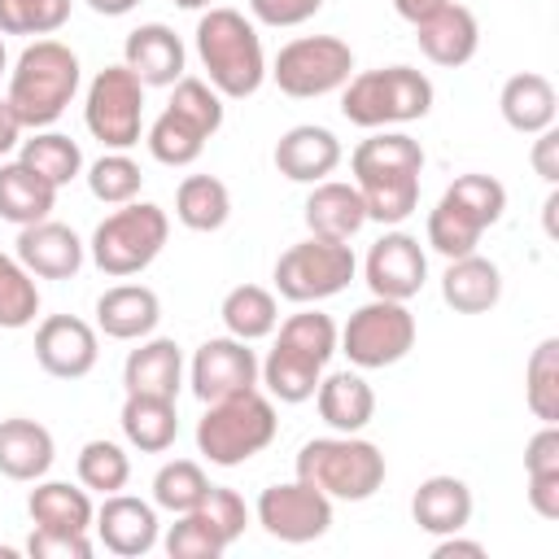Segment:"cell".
<instances>
[{
	"label": "cell",
	"mask_w": 559,
	"mask_h": 559,
	"mask_svg": "<svg viewBox=\"0 0 559 559\" xmlns=\"http://www.w3.org/2000/svg\"><path fill=\"white\" fill-rule=\"evenodd\" d=\"M197 57L205 66V83L223 100H245L266 79V52L258 26L240 9H214L197 22Z\"/></svg>",
	"instance_id": "6da1fadb"
},
{
	"label": "cell",
	"mask_w": 559,
	"mask_h": 559,
	"mask_svg": "<svg viewBox=\"0 0 559 559\" xmlns=\"http://www.w3.org/2000/svg\"><path fill=\"white\" fill-rule=\"evenodd\" d=\"M79 79H83V70H79L74 48L44 35V39L26 44L22 57L13 61L4 100L13 105V114L22 118L26 131H44L66 114V105L79 92Z\"/></svg>",
	"instance_id": "7a4b0ae2"
},
{
	"label": "cell",
	"mask_w": 559,
	"mask_h": 559,
	"mask_svg": "<svg viewBox=\"0 0 559 559\" xmlns=\"http://www.w3.org/2000/svg\"><path fill=\"white\" fill-rule=\"evenodd\" d=\"M275 428H280L275 402L262 389H245V393L205 402V415L197 424V450L214 467H240L275 441Z\"/></svg>",
	"instance_id": "3957f363"
},
{
	"label": "cell",
	"mask_w": 559,
	"mask_h": 559,
	"mask_svg": "<svg viewBox=\"0 0 559 559\" xmlns=\"http://www.w3.org/2000/svg\"><path fill=\"white\" fill-rule=\"evenodd\" d=\"M432 79L415 66H380V70H362L349 74V83L341 87V114L345 122L362 127V131H380L393 122H415L432 109Z\"/></svg>",
	"instance_id": "277c9868"
},
{
	"label": "cell",
	"mask_w": 559,
	"mask_h": 559,
	"mask_svg": "<svg viewBox=\"0 0 559 559\" xmlns=\"http://www.w3.org/2000/svg\"><path fill=\"white\" fill-rule=\"evenodd\" d=\"M297 476L332 502H367L384 485V454L358 432L314 437L297 450Z\"/></svg>",
	"instance_id": "5b68a950"
},
{
	"label": "cell",
	"mask_w": 559,
	"mask_h": 559,
	"mask_svg": "<svg viewBox=\"0 0 559 559\" xmlns=\"http://www.w3.org/2000/svg\"><path fill=\"white\" fill-rule=\"evenodd\" d=\"M166 236H170V218L162 205L127 201L109 218L96 223L87 249H92V262L109 280H127V275H140L144 266H153V258L166 249Z\"/></svg>",
	"instance_id": "8992f818"
},
{
	"label": "cell",
	"mask_w": 559,
	"mask_h": 559,
	"mask_svg": "<svg viewBox=\"0 0 559 559\" xmlns=\"http://www.w3.org/2000/svg\"><path fill=\"white\" fill-rule=\"evenodd\" d=\"M358 271V258L349 240H297L275 258V293L297 306H314L323 297H336L349 288Z\"/></svg>",
	"instance_id": "52a82bcc"
},
{
	"label": "cell",
	"mask_w": 559,
	"mask_h": 559,
	"mask_svg": "<svg viewBox=\"0 0 559 559\" xmlns=\"http://www.w3.org/2000/svg\"><path fill=\"white\" fill-rule=\"evenodd\" d=\"M336 349L358 367V371H380L402 362L415 349V314L406 310V301H389V297H371L367 306H358L349 314V323L341 328Z\"/></svg>",
	"instance_id": "ba28073f"
},
{
	"label": "cell",
	"mask_w": 559,
	"mask_h": 559,
	"mask_svg": "<svg viewBox=\"0 0 559 559\" xmlns=\"http://www.w3.org/2000/svg\"><path fill=\"white\" fill-rule=\"evenodd\" d=\"M275 79V87L293 100H314L328 92H341L354 74V52L345 39L336 35H301L288 39L275 52V66L266 70Z\"/></svg>",
	"instance_id": "9c48e42d"
},
{
	"label": "cell",
	"mask_w": 559,
	"mask_h": 559,
	"mask_svg": "<svg viewBox=\"0 0 559 559\" xmlns=\"http://www.w3.org/2000/svg\"><path fill=\"white\" fill-rule=\"evenodd\" d=\"M83 122L87 131L105 144V148H131L140 144V127H144V83L127 70V66H105L92 83H87V100H83Z\"/></svg>",
	"instance_id": "30bf717a"
},
{
	"label": "cell",
	"mask_w": 559,
	"mask_h": 559,
	"mask_svg": "<svg viewBox=\"0 0 559 559\" xmlns=\"http://www.w3.org/2000/svg\"><path fill=\"white\" fill-rule=\"evenodd\" d=\"M253 515L275 542L306 546V542H319L332 528V498L297 476V480H284V485H266L258 493Z\"/></svg>",
	"instance_id": "8fae6325"
},
{
	"label": "cell",
	"mask_w": 559,
	"mask_h": 559,
	"mask_svg": "<svg viewBox=\"0 0 559 559\" xmlns=\"http://www.w3.org/2000/svg\"><path fill=\"white\" fill-rule=\"evenodd\" d=\"M188 384L201 402H218L245 389H258V354L249 349V341L236 336H210L188 367Z\"/></svg>",
	"instance_id": "7c38bea8"
},
{
	"label": "cell",
	"mask_w": 559,
	"mask_h": 559,
	"mask_svg": "<svg viewBox=\"0 0 559 559\" xmlns=\"http://www.w3.org/2000/svg\"><path fill=\"white\" fill-rule=\"evenodd\" d=\"M367 288L389 301H411L428 280V253L411 231H384L362 262Z\"/></svg>",
	"instance_id": "4fadbf2b"
},
{
	"label": "cell",
	"mask_w": 559,
	"mask_h": 559,
	"mask_svg": "<svg viewBox=\"0 0 559 559\" xmlns=\"http://www.w3.org/2000/svg\"><path fill=\"white\" fill-rule=\"evenodd\" d=\"M100 358L96 328L79 314H48L35 328V362L57 380H83Z\"/></svg>",
	"instance_id": "5bb4252c"
},
{
	"label": "cell",
	"mask_w": 559,
	"mask_h": 559,
	"mask_svg": "<svg viewBox=\"0 0 559 559\" xmlns=\"http://www.w3.org/2000/svg\"><path fill=\"white\" fill-rule=\"evenodd\" d=\"M100 546L109 555H122V559H140L148 555L157 542H162V524H157V507L135 498V493H105V502L96 507V520H92Z\"/></svg>",
	"instance_id": "9a60e30c"
},
{
	"label": "cell",
	"mask_w": 559,
	"mask_h": 559,
	"mask_svg": "<svg viewBox=\"0 0 559 559\" xmlns=\"http://www.w3.org/2000/svg\"><path fill=\"white\" fill-rule=\"evenodd\" d=\"M415 39H419V52L432 61V66H445V70H459L476 57L480 48V22L467 4H454L445 0L437 13H428L424 22H415Z\"/></svg>",
	"instance_id": "2e32d148"
},
{
	"label": "cell",
	"mask_w": 559,
	"mask_h": 559,
	"mask_svg": "<svg viewBox=\"0 0 559 559\" xmlns=\"http://www.w3.org/2000/svg\"><path fill=\"white\" fill-rule=\"evenodd\" d=\"M122 66L144 83V87H170L183 79V66H188V52H183V39L166 26V22H144L127 35L122 44Z\"/></svg>",
	"instance_id": "e0dca14e"
},
{
	"label": "cell",
	"mask_w": 559,
	"mask_h": 559,
	"mask_svg": "<svg viewBox=\"0 0 559 559\" xmlns=\"http://www.w3.org/2000/svg\"><path fill=\"white\" fill-rule=\"evenodd\" d=\"M13 258L39 280H74L79 266H83V240L66 223L39 218V223H26L17 231V253Z\"/></svg>",
	"instance_id": "ac0fdd59"
},
{
	"label": "cell",
	"mask_w": 559,
	"mask_h": 559,
	"mask_svg": "<svg viewBox=\"0 0 559 559\" xmlns=\"http://www.w3.org/2000/svg\"><path fill=\"white\" fill-rule=\"evenodd\" d=\"M341 166V140L328 127L301 122L275 140V170L293 183H319Z\"/></svg>",
	"instance_id": "d6986e66"
},
{
	"label": "cell",
	"mask_w": 559,
	"mask_h": 559,
	"mask_svg": "<svg viewBox=\"0 0 559 559\" xmlns=\"http://www.w3.org/2000/svg\"><path fill=\"white\" fill-rule=\"evenodd\" d=\"M162 319V301L144 284H114L96 297V332L109 341H144Z\"/></svg>",
	"instance_id": "ffe728a7"
},
{
	"label": "cell",
	"mask_w": 559,
	"mask_h": 559,
	"mask_svg": "<svg viewBox=\"0 0 559 559\" xmlns=\"http://www.w3.org/2000/svg\"><path fill=\"white\" fill-rule=\"evenodd\" d=\"M183 384V354L170 336H144L122 362V389L148 397H179Z\"/></svg>",
	"instance_id": "44dd1931"
},
{
	"label": "cell",
	"mask_w": 559,
	"mask_h": 559,
	"mask_svg": "<svg viewBox=\"0 0 559 559\" xmlns=\"http://www.w3.org/2000/svg\"><path fill=\"white\" fill-rule=\"evenodd\" d=\"M52 459H57V441L39 419H26V415L0 419V476L44 480Z\"/></svg>",
	"instance_id": "7402d4cb"
},
{
	"label": "cell",
	"mask_w": 559,
	"mask_h": 559,
	"mask_svg": "<svg viewBox=\"0 0 559 559\" xmlns=\"http://www.w3.org/2000/svg\"><path fill=\"white\" fill-rule=\"evenodd\" d=\"M367 223V210H362V192L354 183H341V179H319L310 183V197H306V227L310 236L319 240H349L358 236Z\"/></svg>",
	"instance_id": "603a6c76"
},
{
	"label": "cell",
	"mask_w": 559,
	"mask_h": 559,
	"mask_svg": "<svg viewBox=\"0 0 559 559\" xmlns=\"http://www.w3.org/2000/svg\"><path fill=\"white\" fill-rule=\"evenodd\" d=\"M441 297L454 314H485L498 306L502 297V271L493 258H480V253H463V258H450L445 275H441Z\"/></svg>",
	"instance_id": "cb8c5ba5"
},
{
	"label": "cell",
	"mask_w": 559,
	"mask_h": 559,
	"mask_svg": "<svg viewBox=\"0 0 559 559\" xmlns=\"http://www.w3.org/2000/svg\"><path fill=\"white\" fill-rule=\"evenodd\" d=\"M411 515L424 533L445 537V533H463L472 524V489L459 476H428L419 480L415 498H411Z\"/></svg>",
	"instance_id": "d4e9b609"
},
{
	"label": "cell",
	"mask_w": 559,
	"mask_h": 559,
	"mask_svg": "<svg viewBox=\"0 0 559 559\" xmlns=\"http://www.w3.org/2000/svg\"><path fill=\"white\" fill-rule=\"evenodd\" d=\"M498 109L507 118L511 131L520 135H537L546 127H555V114H559V96H555V83L537 70H524V74H511L498 92Z\"/></svg>",
	"instance_id": "484cf974"
},
{
	"label": "cell",
	"mask_w": 559,
	"mask_h": 559,
	"mask_svg": "<svg viewBox=\"0 0 559 559\" xmlns=\"http://www.w3.org/2000/svg\"><path fill=\"white\" fill-rule=\"evenodd\" d=\"M314 402H319V419L332 432H362L371 424V415H376V393L358 371L323 376L319 389H314Z\"/></svg>",
	"instance_id": "4316f807"
},
{
	"label": "cell",
	"mask_w": 559,
	"mask_h": 559,
	"mask_svg": "<svg viewBox=\"0 0 559 559\" xmlns=\"http://www.w3.org/2000/svg\"><path fill=\"white\" fill-rule=\"evenodd\" d=\"M258 380L266 384V397L271 402L297 406V402H310L314 397V389L323 380V362L310 358V354H301V349H293V345H284V341H275L271 354H266V362H258Z\"/></svg>",
	"instance_id": "83f0119b"
},
{
	"label": "cell",
	"mask_w": 559,
	"mask_h": 559,
	"mask_svg": "<svg viewBox=\"0 0 559 559\" xmlns=\"http://www.w3.org/2000/svg\"><path fill=\"white\" fill-rule=\"evenodd\" d=\"M26 511H31L35 528H61V533H87L96 520L92 493L70 480H35Z\"/></svg>",
	"instance_id": "f1b7e54d"
},
{
	"label": "cell",
	"mask_w": 559,
	"mask_h": 559,
	"mask_svg": "<svg viewBox=\"0 0 559 559\" xmlns=\"http://www.w3.org/2000/svg\"><path fill=\"white\" fill-rule=\"evenodd\" d=\"M122 437L140 450V454H162L175 445L179 437V415H175V397H148V393H127L122 402Z\"/></svg>",
	"instance_id": "f546056e"
},
{
	"label": "cell",
	"mask_w": 559,
	"mask_h": 559,
	"mask_svg": "<svg viewBox=\"0 0 559 559\" xmlns=\"http://www.w3.org/2000/svg\"><path fill=\"white\" fill-rule=\"evenodd\" d=\"M57 205V188L48 179H39L26 162H4L0 166V218L26 227L48 218Z\"/></svg>",
	"instance_id": "4dcf8cb0"
},
{
	"label": "cell",
	"mask_w": 559,
	"mask_h": 559,
	"mask_svg": "<svg viewBox=\"0 0 559 559\" xmlns=\"http://www.w3.org/2000/svg\"><path fill=\"white\" fill-rule=\"evenodd\" d=\"M354 188L362 192V210L367 218L393 227L406 223L419 205V175L415 170H393V175H362L354 179Z\"/></svg>",
	"instance_id": "1f68e13d"
},
{
	"label": "cell",
	"mask_w": 559,
	"mask_h": 559,
	"mask_svg": "<svg viewBox=\"0 0 559 559\" xmlns=\"http://www.w3.org/2000/svg\"><path fill=\"white\" fill-rule=\"evenodd\" d=\"M218 314H223L227 336H236V341H262V336H271L275 323H280L275 293L262 288V284H236V288L223 297Z\"/></svg>",
	"instance_id": "d6a6232c"
},
{
	"label": "cell",
	"mask_w": 559,
	"mask_h": 559,
	"mask_svg": "<svg viewBox=\"0 0 559 559\" xmlns=\"http://www.w3.org/2000/svg\"><path fill=\"white\" fill-rule=\"evenodd\" d=\"M175 218L188 231H218L231 218V192L214 175H188L175 192Z\"/></svg>",
	"instance_id": "836d02e7"
},
{
	"label": "cell",
	"mask_w": 559,
	"mask_h": 559,
	"mask_svg": "<svg viewBox=\"0 0 559 559\" xmlns=\"http://www.w3.org/2000/svg\"><path fill=\"white\" fill-rule=\"evenodd\" d=\"M349 170H354V179H362V175H393V170H424V148H419V140H411L406 131H376V135H367L354 153H349Z\"/></svg>",
	"instance_id": "e575fe53"
},
{
	"label": "cell",
	"mask_w": 559,
	"mask_h": 559,
	"mask_svg": "<svg viewBox=\"0 0 559 559\" xmlns=\"http://www.w3.org/2000/svg\"><path fill=\"white\" fill-rule=\"evenodd\" d=\"M17 162H26L39 179H48V183L61 192L70 179H79V170H83V148H79L70 135L44 127V131H35L31 140H22Z\"/></svg>",
	"instance_id": "d590c367"
},
{
	"label": "cell",
	"mask_w": 559,
	"mask_h": 559,
	"mask_svg": "<svg viewBox=\"0 0 559 559\" xmlns=\"http://www.w3.org/2000/svg\"><path fill=\"white\" fill-rule=\"evenodd\" d=\"M485 231H489V227H485L480 218H472L459 201H450L445 192H441V201L428 210V249H437L445 262H450V258H463V253H476V245H480Z\"/></svg>",
	"instance_id": "8d00e7d4"
},
{
	"label": "cell",
	"mask_w": 559,
	"mask_h": 559,
	"mask_svg": "<svg viewBox=\"0 0 559 559\" xmlns=\"http://www.w3.org/2000/svg\"><path fill=\"white\" fill-rule=\"evenodd\" d=\"M524 402L542 424H559V341L546 336L524 362Z\"/></svg>",
	"instance_id": "74e56055"
},
{
	"label": "cell",
	"mask_w": 559,
	"mask_h": 559,
	"mask_svg": "<svg viewBox=\"0 0 559 559\" xmlns=\"http://www.w3.org/2000/svg\"><path fill=\"white\" fill-rule=\"evenodd\" d=\"M74 472H79V485H83L87 493H118V489H127V480H131V459H127V450H122L118 441L96 437V441H87V445L79 450Z\"/></svg>",
	"instance_id": "f35d334b"
},
{
	"label": "cell",
	"mask_w": 559,
	"mask_h": 559,
	"mask_svg": "<svg viewBox=\"0 0 559 559\" xmlns=\"http://www.w3.org/2000/svg\"><path fill=\"white\" fill-rule=\"evenodd\" d=\"M205 493H210V476H205V467L192 463V459H170V463H162L157 476H153V507H162V511H170V515L192 511Z\"/></svg>",
	"instance_id": "ab89813d"
},
{
	"label": "cell",
	"mask_w": 559,
	"mask_h": 559,
	"mask_svg": "<svg viewBox=\"0 0 559 559\" xmlns=\"http://www.w3.org/2000/svg\"><path fill=\"white\" fill-rule=\"evenodd\" d=\"M205 131L201 127H192L183 114H175V109H162L157 118H153V127H148V153L162 162V166H192L197 157H201V148H205Z\"/></svg>",
	"instance_id": "60d3db41"
},
{
	"label": "cell",
	"mask_w": 559,
	"mask_h": 559,
	"mask_svg": "<svg viewBox=\"0 0 559 559\" xmlns=\"http://www.w3.org/2000/svg\"><path fill=\"white\" fill-rule=\"evenodd\" d=\"M39 314V288H35V275L0 253V328L4 332H17V328H31Z\"/></svg>",
	"instance_id": "b9f144b4"
},
{
	"label": "cell",
	"mask_w": 559,
	"mask_h": 559,
	"mask_svg": "<svg viewBox=\"0 0 559 559\" xmlns=\"http://www.w3.org/2000/svg\"><path fill=\"white\" fill-rule=\"evenodd\" d=\"M140 183H144V175H140V166H135L122 148H109V153H100V157L87 166V188H92V197L105 201V205H127V201H135V197H140Z\"/></svg>",
	"instance_id": "7bdbcfd3"
},
{
	"label": "cell",
	"mask_w": 559,
	"mask_h": 559,
	"mask_svg": "<svg viewBox=\"0 0 559 559\" xmlns=\"http://www.w3.org/2000/svg\"><path fill=\"white\" fill-rule=\"evenodd\" d=\"M70 22V0H0V35H57Z\"/></svg>",
	"instance_id": "ee69618b"
},
{
	"label": "cell",
	"mask_w": 559,
	"mask_h": 559,
	"mask_svg": "<svg viewBox=\"0 0 559 559\" xmlns=\"http://www.w3.org/2000/svg\"><path fill=\"white\" fill-rule=\"evenodd\" d=\"M275 341H284V345H293V349H301V354H310V358H319L328 367V358L336 354L341 332H336V323L323 310H297V314H288L280 323Z\"/></svg>",
	"instance_id": "f6af8a7d"
},
{
	"label": "cell",
	"mask_w": 559,
	"mask_h": 559,
	"mask_svg": "<svg viewBox=\"0 0 559 559\" xmlns=\"http://www.w3.org/2000/svg\"><path fill=\"white\" fill-rule=\"evenodd\" d=\"M175 92H170V105L166 109H175V114H183L192 127H201L205 135H214L218 127H223V96L205 83V79H192V74H183L179 83H170Z\"/></svg>",
	"instance_id": "bcb514c9"
},
{
	"label": "cell",
	"mask_w": 559,
	"mask_h": 559,
	"mask_svg": "<svg viewBox=\"0 0 559 559\" xmlns=\"http://www.w3.org/2000/svg\"><path fill=\"white\" fill-rule=\"evenodd\" d=\"M445 197L459 201V205H463L472 218H480L485 227H493V223L502 218V210H507V188H502L493 175H480V170L459 175V179L445 188Z\"/></svg>",
	"instance_id": "7dc6e473"
},
{
	"label": "cell",
	"mask_w": 559,
	"mask_h": 559,
	"mask_svg": "<svg viewBox=\"0 0 559 559\" xmlns=\"http://www.w3.org/2000/svg\"><path fill=\"white\" fill-rule=\"evenodd\" d=\"M192 511L214 528V537H218L223 546H231V542L245 533V524H249V507H245V498H240L236 489H227V485H210V493H205Z\"/></svg>",
	"instance_id": "c3c4849f"
},
{
	"label": "cell",
	"mask_w": 559,
	"mask_h": 559,
	"mask_svg": "<svg viewBox=\"0 0 559 559\" xmlns=\"http://www.w3.org/2000/svg\"><path fill=\"white\" fill-rule=\"evenodd\" d=\"M162 546H166V555H170V559H218V555L227 550V546L214 537V528H210L197 511L175 515V524L166 528Z\"/></svg>",
	"instance_id": "681fc988"
},
{
	"label": "cell",
	"mask_w": 559,
	"mask_h": 559,
	"mask_svg": "<svg viewBox=\"0 0 559 559\" xmlns=\"http://www.w3.org/2000/svg\"><path fill=\"white\" fill-rule=\"evenodd\" d=\"M31 559H92L87 533H61V528H35L26 537Z\"/></svg>",
	"instance_id": "f907efd6"
},
{
	"label": "cell",
	"mask_w": 559,
	"mask_h": 559,
	"mask_svg": "<svg viewBox=\"0 0 559 559\" xmlns=\"http://www.w3.org/2000/svg\"><path fill=\"white\" fill-rule=\"evenodd\" d=\"M323 9V0H249V13L262 26H301Z\"/></svg>",
	"instance_id": "816d5d0a"
},
{
	"label": "cell",
	"mask_w": 559,
	"mask_h": 559,
	"mask_svg": "<svg viewBox=\"0 0 559 559\" xmlns=\"http://www.w3.org/2000/svg\"><path fill=\"white\" fill-rule=\"evenodd\" d=\"M559 472V424H542L524 445V476Z\"/></svg>",
	"instance_id": "f5cc1de1"
},
{
	"label": "cell",
	"mask_w": 559,
	"mask_h": 559,
	"mask_svg": "<svg viewBox=\"0 0 559 559\" xmlns=\"http://www.w3.org/2000/svg\"><path fill=\"white\" fill-rule=\"evenodd\" d=\"M528 507L542 520H559V472H537L528 476Z\"/></svg>",
	"instance_id": "db71d44e"
},
{
	"label": "cell",
	"mask_w": 559,
	"mask_h": 559,
	"mask_svg": "<svg viewBox=\"0 0 559 559\" xmlns=\"http://www.w3.org/2000/svg\"><path fill=\"white\" fill-rule=\"evenodd\" d=\"M533 170H537L550 188L559 183V131H555V127L537 131V140H533Z\"/></svg>",
	"instance_id": "11a10c76"
},
{
	"label": "cell",
	"mask_w": 559,
	"mask_h": 559,
	"mask_svg": "<svg viewBox=\"0 0 559 559\" xmlns=\"http://www.w3.org/2000/svg\"><path fill=\"white\" fill-rule=\"evenodd\" d=\"M485 559V546L480 542H467V537H459V533H445V537H437V546H432V559Z\"/></svg>",
	"instance_id": "9f6ffc18"
},
{
	"label": "cell",
	"mask_w": 559,
	"mask_h": 559,
	"mask_svg": "<svg viewBox=\"0 0 559 559\" xmlns=\"http://www.w3.org/2000/svg\"><path fill=\"white\" fill-rule=\"evenodd\" d=\"M22 131H26V127H22V118H17V114H13V105L0 96V157H4V153H13V148L22 144Z\"/></svg>",
	"instance_id": "6f0895ef"
},
{
	"label": "cell",
	"mask_w": 559,
	"mask_h": 559,
	"mask_svg": "<svg viewBox=\"0 0 559 559\" xmlns=\"http://www.w3.org/2000/svg\"><path fill=\"white\" fill-rule=\"evenodd\" d=\"M441 4H445V0H393V9H397V17H406L411 26H415V22H424L428 13H437Z\"/></svg>",
	"instance_id": "680465c9"
},
{
	"label": "cell",
	"mask_w": 559,
	"mask_h": 559,
	"mask_svg": "<svg viewBox=\"0 0 559 559\" xmlns=\"http://www.w3.org/2000/svg\"><path fill=\"white\" fill-rule=\"evenodd\" d=\"M92 4V13H100V17H122V13H131L140 0H87Z\"/></svg>",
	"instance_id": "91938a15"
},
{
	"label": "cell",
	"mask_w": 559,
	"mask_h": 559,
	"mask_svg": "<svg viewBox=\"0 0 559 559\" xmlns=\"http://www.w3.org/2000/svg\"><path fill=\"white\" fill-rule=\"evenodd\" d=\"M542 210H546V236H555V210H559V192L555 188H550V197H546Z\"/></svg>",
	"instance_id": "94428289"
},
{
	"label": "cell",
	"mask_w": 559,
	"mask_h": 559,
	"mask_svg": "<svg viewBox=\"0 0 559 559\" xmlns=\"http://www.w3.org/2000/svg\"><path fill=\"white\" fill-rule=\"evenodd\" d=\"M175 4H179V9H205L210 0H175Z\"/></svg>",
	"instance_id": "6125c7cd"
},
{
	"label": "cell",
	"mask_w": 559,
	"mask_h": 559,
	"mask_svg": "<svg viewBox=\"0 0 559 559\" xmlns=\"http://www.w3.org/2000/svg\"><path fill=\"white\" fill-rule=\"evenodd\" d=\"M4 61H9V57H4V39H0V74H4Z\"/></svg>",
	"instance_id": "be15d7a7"
}]
</instances>
